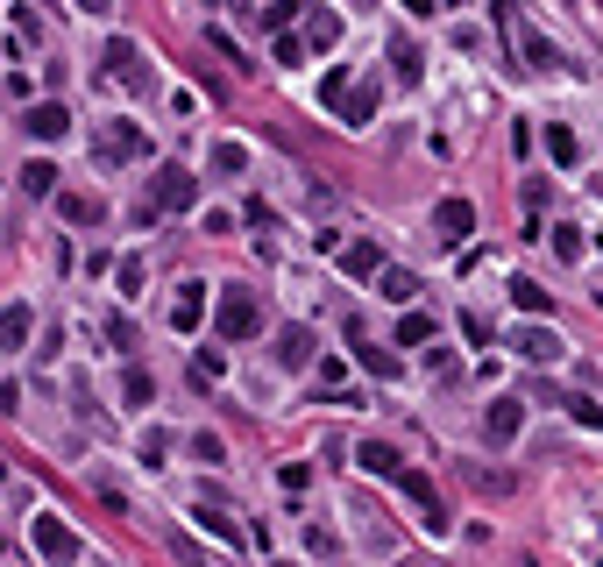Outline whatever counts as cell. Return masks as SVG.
I'll return each instance as SVG.
<instances>
[{
    "label": "cell",
    "mask_w": 603,
    "mask_h": 567,
    "mask_svg": "<svg viewBox=\"0 0 603 567\" xmlns=\"http://www.w3.org/2000/svg\"><path fill=\"white\" fill-rule=\"evenodd\" d=\"M128 156H149V135L135 121H100L93 135V164H128Z\"/></svg>",
    "instance_id": "3"
},
{
    "label": "cell",
    "mask_w": 603,
    "mask_h": 567,
    "mask_svg": "<svg viewBox=\"0 0 603 567\" xmlns=\"http://www.w3.org/2000/svg\"><path fill=\"white\" fill-rule=\"evenodd\" d=\"M199 319H206V284H178V298H171V327L192 334Z\"/></svg>",
    "instance_id": "13"
},
{
    "label": "cell",
    "mask_w": 603,
    "mask_h": 567,
    "mask_svg": "<svg viewBox=\"0 0 603 567\" xmlns=\"http://www.w3.org/2000/svg\"><path fill=\"white\" fill-rule=\"evenodd\" d=\"M391 482H398V490L426 511V532H447V511H440V490H433V475H426V468H398Z\"/></svg>",
    "instance_id": "5"
},
{
    "label": "cell",
    "mask_w": 603,
    "mask_h": 567,
    "mask_svg": "<svg viewBox=\"0 0 603 567\" xmlns=\"http://www.w3.org/2000/svg\"><path fill=\"white\" fill-rule=\"evenodd\" d=\"M376 291H384L391 305H412V298H419V277L398 270V263H376Z\"/></svg>",
    "instance_id": "16"
},
{
    "label": "cell",
    "mask_w": 603,
    "mask_h": 567,
    "mask_svg": "<svg viewBox=\"0 0 603 567\" xmlns=\"http://www.w3.org/2000/svg\"><path fill=\"white\" fill-rule=\"evenodd\" d=\"M419 341H433V319L426 312H405L398 319V348H419Z\"/></svg>",
    "instance_id": "26"
},
{
    "label": "cell",
    "mask_w": 603,
    "mask_h": 567,
    "mask_svg": "<svg viewBox=\"0 0 603 567\" xmlns=\"http://www.w3.org/2000/svg\"><path fill=\"white\" fill-rule=\"evenodd\" d=\"M192 199H199V178H192L185 164H164L157 185H149V206H164V213H185Z\"/></svg>",
    "instance_id": "4"
},
{
    "label": "cell",
    "mask_w": 603,
    "mask_h": 567,
    "mask_svg": "<svg viewBox=\"0 0 603 567\" xmlns=\"http://www.w3.org/2000/svg\"><path fill=\"white\" fill-rule=\"evenodd\" d=\"M298 8H306V0H270V8H256V15H263L270 29H291V22H298Z\"/></svg>",
    "instance_id": "29"
},
{
    "label": "cell",
    "mask_w": 603,
    "mask_h": 567,
    "mask_svg": "<svg viewBox=\"0 0 603 567\" xmlns=\"http://www.w3.org/2000/svg\"><path fill=\"white\" fill-rule=\"evenodd\" d=\"M369 114H376V93H355V100L341 107V121H348V128H369Z\"/></svg>",
    "instance_id": "31"
},
{
    "label": "cell",
    "mask_w": 603,
    "mask_h": 567,
    "mask_svg": "<svg viewBox=\"0 0 603 567\" xmlns=\"http://www.w3.org/2000/svg\"><path fill=\"white\" fill-rule=\"evenodd\" d=\"M213 334H220V341H256V334H263V305H256V291H242V284L220 291V305H213Z\"/></svg>",
    "instance_id": "1"
},
{
    "label": "cell",
    "mask_w": 603,
    "mask_h": 567,
    "mask_svg": "<svg viewBox=\"0 0 603 567\" xmlns=\"http://www.w3.org/2000/svg\"><path fill=\"white\" fill-rule=\"evenodd\" d=\"M29 546H36L43 560H86V539L71 532L57 511H36V525H29Z\"/></svg>",
    "instance_id": "2"
},
{
    "label": "cell",
    "mask_w": 603,
    "mask_h": 567,
    "mask_svg": "<svg viewBox=\"0 0 603 567\" xmlns=\"http://www.w3.org/2000/svg\"><path fill=\"white\" fill-rule=\"evenodd\" d=\"M391 64H398V78H405V86H419V71H426V64H419V50H412L405 36H391Z\"/></svg>",
    "instance_id": "25"
},
{
    "label": "cell",
    "mask_w": 603,
    "mask_h": 567,
    "mask_svg": "<svg viewBox=\"0 0 603 567\" xmlns=\"http://www.w3.org/2000/svg\"><path fill=\"white\" fill-rule=\"evenodd\" d=\"M511 348H518L525 362H554V355H561V334L533 319V327H518V334H511Z\"/></svg>",
    "instance_id": "10"
},
{
    "label": "cell",
    "mask_w": 603,
    "mask_h": 567,
    "mask_svg": "<svg viewBox=\"0 0 603 567\" xmlns=\"http://www.w3.org/2000/svg\"><path fill=\"white\" fill-rule=\"evenodd\" d=\"M29 327H36V312H29L22 298L0 305V348H29Z\"/></svg>",
    "instance_id": "12"
},
{
    "label": "cell",
    "mask_w": 603,
    "mask_h": 567,
    "mask_svg": "<svg viewBox=\"0 0 603 567\" xmlns=\"http://www.w3.org/2000/svg\"><path fill=\"white\" fill-rule=\"evenodd\" d=\"M213 171H220V178H242V171H249V149L220 135V142H213Z\"/></svg>",
    "instance_id": "20"
},
{
    "label": "cell",
    "mask_w": 603,
    "mask_h": 567,
    "mask_svg": "<svg viewBox=\"0 0 603 567\" xmlns=\"http://www.w3.org/2000/svg\"><path fill=\"white\" fill-rule=\"evenodd\" d=\"M22 192L50 199V192H57V164H43V156H36V164H22Z\"/></svg>",
    "instance_id": "23"
},
{
    "label": "cell",
    "mask_w": 603,
    "mask_h": 567,
    "mask_svg": "<svg viewBox=\"0 0 603 567\" xmlns=\"http://www.w3.org/2000/svg\"><path fill=\"white\" fill-rule=\"evenodd\" d=\"M540 241H554V256H568V263L582 256V227H554V234L540 227Z\"/></svg>",
    "instance_id": "28"
},
{
    "label": "cell",
    "mask_w": 603,
    "mask_h": 567,
    "mask_svg": "<svg viewBox=\"0 0 603 567\" xmlns=\"http://www.w3.org/2000/svg\"><path fill=\"white\" fill-rule=\"evenodd\" d=\"M561 404H568V419H575V426H589V433H603V404H596V397H582V390H568Z\"/></svg>",
    "instance_id": "22"
},
{
    "label": "cell",
    "mask_w": 603,
    "mask_h": 567,
    "mask_svg": "<svg viewBox=\"0 0 603 567\" xmlns=\"http://www.w3.org/2000/svg\"><path fill=\"white\" fill-rule=\"evenodd\" d=\"M192 454H199V461H228V447H220L213 433H199V440H192Z\"/></svg>",
    "instance_id": "37"
},
{
    "label": "cell",
    "mask_w": 603,
    "mask_h": 567,
    "mask_svg": "<svg viewBox=\"0 0 603 567\" xmlns=\"http://www.w3.org/2000/svg\"><path fill=\"white\" fill-rule=\"evenodd\" d=\"M306 553H327V560H334V553H341V539H334V532H320V525H313V532H306Z\"/></svg>",
    "instance_id": "35"
},
{
    "label": "cell",
    "mask_w": 603,
    "mask_h": 567,
    "mask_svg": "<svg viewBox=\"0 0 603 567\" xmlns=\"http://www.w3.org/2000/svg\"><path fill=\"white\" fill-rule=\"evenodd\" d=\"M462 334H469L476 348H490V341H497V334H490V319H483V312H462Z\"/></svg>",
    "instance_id": "33"
},
{
    "label": "cell",
    "mask_w": 603,
    "mask_h": 567,
    "mask_svg": "<svg viewBox=\"0 0 603 567\" xmlns=\"http://www.w3.org/2000/svg\"><path fill=\"white\" fill-rule=\"evenodd\" d=\"M518 426H525V404H518V397H497L490 412H483V433H490V447H511V440H518Z\"/></svg>",
    "instance_id": "8"
},
{
    "label": "cell",
    "mask_w": 603,
    "mask_h": 567,
    "mask_svg": "<svg viewBox=\"0 0 603 567\" xmlns=\"http://www.w3.org/2000/svg\"><path fill=\"white\" fill-rule=\"evenodd\" d=\"M36 142H57V135H71V114L57 107V100H43V107H29V121H22Z\"/></svg>",
    "instance_id": "14"
},
{
    "label": "cell",
    "mask_w": 603,
    "mask_h": 567,
    "mask_svg": "<svg viewBox=\"0 0 603 567\" xmlns=\"http://www.w3.org/2000/svg\"><path fill=\"white\" fill-rule=\"evenodd\" d=\"M57 213H64V220H71V227H93V220H100V213H107V206H100V199H93V192H57Z\"/></svg>",
    "instance_id": "17"
},
{
    "label": "cell",
    "mask_w": 603,
    "mask_h": 567,
    "mask_svg": "<svg viewBox=\"0 0 603 567\" xmlns=\"http://www.w3.org/2000/svg\"><path fill=\"white\" fill-rule=\"evenodd\" d=\"M355 468H369V475H398L405 454H398L391 440H362V447H355Z\"/></svg>",
    "instance_id": "15"
},
{
    "label": "cell",
    "mask_w": 603,
    "mask_h": 567,
    "mask_svg": "<svg viewBox=\"0 0 603 567\" xmlns=\"http://www.w3.org/2000/svg\"><path fill=\"white\" fill-rule=\"evenodd\" d=\"M547 156H554V164H575V156H582V142H575V128H547Z\"/></svg>",
    "instance_id": "24"
},
{
    "label": "cell",
    "mask_w": 603,
    "mask_h": 567,
    "mask_svg": "<svg viewBox=\"0 0 603 567\" xmlns=\"http://www.w3.org/2000/svg\"><path fill=\"white\" fill-rule=\"evenodd\" d=\"M192 376H199V383H220V376H228V355H220V348H199V355H192Z\"/></svg>",
    "instance_id": "27"
},
{
    "label": "cell",
    "mask_w": 603,
    "mask_h": 567,
    "mask_svg": "<svg viewBox=\"0 0 603 567\" xmlns=\"http://www.w3.org/2000/svg\"><path fill=\"white\" fill-rule=\"evenodd\" d=\"M433 227H440V249H462V241H469V227H476V206H469V199H440Z\"/></svg>",
    "instance_id": "7"
},
{
    "label": "cell",
    "mask_w": 603,
    "mask_h": 567,
    "mask_svg": "<svg viewBox=\"0 0 603 567\" xmlns=\"http://www.w3.org/2000/svg\"><path fill=\"white\" fill-rule=\"evenodd\" d=\"M405 8H412V15H433V0H405Z\"/></svg>",
    "instance_id": "39"
},
{
    "label": "cell",
    "mask_w": 603,
    "mask_h": 567,
    "mask_svg": "<svg viewBox=\"0 0 603 567\" xmlns=\"http://www.w3.org/2000/svg\"><path fill=\"white\" fill-rule=\"evenodd\" d=\"M518 50H525V64H533V71H554V64H561V50H554L547 36H533V29H518Z\"/></svg>",
    "instance_id": "19"
},
{
    "label": "cell",
    "mask_w": 603,
    "mask_h": 567,
    "mask_svg": "<svg viewBox=\"0 0 603 567\" xmlns=\"http://www.w3.org/2000/svg\"><path fill=\"white\" fill-rule=\"evenodd\" d=\"M121 397H128V404H135V412H142V404H149V397H157V376H149L142 362H128V376H121Z\"/></svg>",
    "instance_id": "21"
},
{
    "label": "cell",
    "mask_w": 603,
    "mask_h": 567,
    "mask_svg": "<svg viewBox=\"0 0 603 567\" xmlns=\"http://www.w3.org/2000/svg\"><path fill=\"white\" fill-rule=\"evenodd\" d=\"M511 305H518L525 319H547V312H554V291H547L540 277H511Z\"/></svg>",
    "instance_id": "11"
},
{
    "label": "cell",
    "mask_w": 603,
    "mask_h": 567,
    "mask_svg": "<svg viewBox=\"0 0 603 567\" xmlns=\"http://www.w3.org/2000/svg\"><path fill=\"white\" fill-rule=\"evenodd\" d=\"M107 71L121 78V86H135V93L149 86V71H142V50H135L128 36H114V43H107Z\"/></svg>",
    "instance_id": "9"
},
{
    "label": "cell",
    "mask_w": 603,
    "mask_h": 567,
    "mask_svg": "<svg viewBox=\"0 0 603 567\" xmlns=\"http://www.w3.org/2000/svg\"><path fill=\"white\" fill-rule=\"evenodd\" d=\"M341 43V15H313V50H334Z\"/></svg>",
    "instance_id": "30"
},
{
    "label": "cell",
    "mask_w": 603,
    "mask_h": 567,
    "mask_svg": "<svg viewBox=\"0 0 603 567\" xmlns=\"http://www.w3.org/2000/svg\"><path fill=\"white\" fill-rule=\"evenodd\" d=\"M455 8H462V0H455Z\"/></svg>",
    "instance_id": "41"
},
{
    "label": "cell",
    "mask_w": 603,
    "mask_h": 567,
    "mask_svg": "<svg viewBox=\"0 0 603 567\" xmlns=\"http://www.w3.org/2000/svg\"><path fill=\"white\" fill-rule=\"evenodd\" d=\"M376 263H384L376 241H348V249H341V270H348V277H376Z\"/></svg>",
    "instance_id": "18"
},
{
    "label": "cell",
    "mask_w": 603,
    "mask_h": 567,
    "mask_svg": "<svg viewBox=\"0 0 603 567\" xmlns=\"http://www.w3.org/2000/svg\"><path fill=\"white\" fill-rule=\"evenodd\" d=\"M114 277H121V291H142V284H149V263H142V256H128Z\"/></svg>",
    "instance_id": "32"
},
{
    "label": "cell",
    "mask_w": 603,
    "mask_h": 567,
    "mask_svg": "<svg viewBox=\"0 0 603 567\" xmlns=\"http://www.w3.org/2000/svg\"><path fill=\"white\" fill-rule=\"evenodd\" d=\"M0 482H8V461H0Z\"/></svg>",
    "instance_id": "40"
},
{
    "label": "cell",
    "mask_w": 603,
    "mask_h": 567,
    "mask_svg": "<svg viewBox=\"0 0 603 567\" xmlns=\"http://www.w3.org/2000/svg\"><path fill=\"white\" fill-rule=\"evenodd\" d=\"M79 8H86V15H107V8H114V0H79Z\"/></svg>",
    "instance_id": "38"
},
{
    "label": "cell",
    "mask_w": 603,
    "mask_h": 567,
    "mask_svg": "<svg viewBox=\"0 0 603 567\" xmlns=\"http://www.w3.org/2000/svg\"><path fill=\"white\" fill-rule=\"evenodd\" d=\"M362 362H369V369H376V376H384V383H391V376H398V355H384V348H362Z\"/></svg>",
    "instance_id": "34"
},
{
    "label": "cell",
    "mask_w": 603,
    "mask_h": 567,
    "mask_svg": "<svg viewBox=\"0 0 603 567\" xmlns=\"http://www.w3.org/2000/svg\"><path fill=\"white\" fill-rule=\"evenodd\" d=\"M277 369H313V348H320V334L313 327H298V319H291V327H277Z\"/></svg>",
    "instance_id": "6"
},
{
    "label": "cell",
    "mask_w": 603,
    "mask_h": 567,
    "mask_svg": "<svg viewBox=\"0 0 603 567\" xmlns=\"http://www.w3.org/2000/svg\"><path fill=\"white\" fill-rule=\"evenodd\" d=\"M341 93H348V71H341V64H334V71H327V86H320V100H327V107H334V100H341Z\"/></svg>",
    "instance_id": "36"
}]
</instances>
